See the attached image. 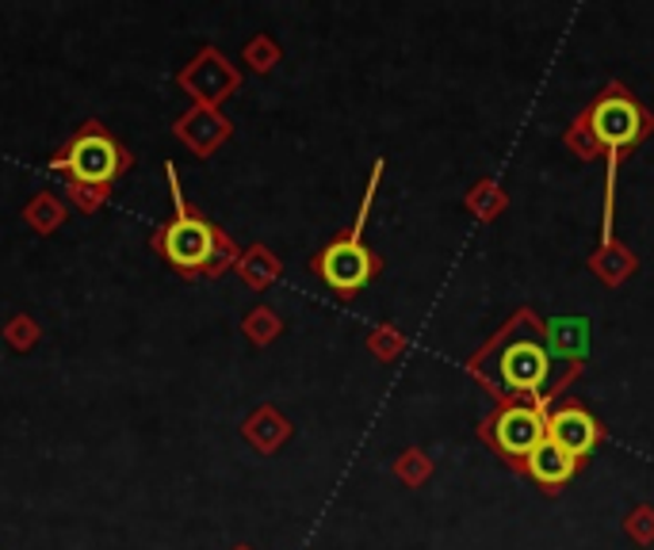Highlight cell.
<instances>
[{
  "label": "cell",
  "mask_w": 654,
  "mask_h": 550,
  "mask_svg": "<svg viewBox=\"0 0 654 550\" xmlns=\"http://www.w3.org/2000/svg\"><path fill=\"white\" fill-rule=\"evenodd\" d=\"M169 180H172V206H177V214L153 230V248H158L161 261H165L172 272L184 275V279H200V275H211L214 279V275L238 256L234 241L222 234L214 222H207L200 211L188 206L172 165H169Z\"/></svg>",
  "instance_id": "obj_1"
},
{
  "label": "cell",
  "mask_w": 654,
  "mask_h": 550,
  "mask_svg": "<svg viewBox=\"0 0 654 550\" xmlns=\"http://www.w3.org/2000/svg\"><path fill=\"white\" fill-rule=\"evenodd\" d=\"M131 153L119 138H111V131L97 119L81 126L62 150L50 157V169L66 172L69 184L81 187H111L127 169H131Z\"/></svg>",
  "instance_id": "obj_2"
},
{
  "label": "cell",
  "mask_w": 654,
  "mask_h": 550,
  "mask_svg": "<svg viewBox=\"0 0 654 550\" xmlns=\"http://www.w3.org/2000/svg\"><path fill=\"white\" fill-rule=\"evenodd\" d=\"M360 226H364V214L356 218V230H352L349 237H338L333 245H325L322 253L314 256V272L344 298L356 295V291L375 275V256L360 245Z\"/></svg>",
  "instance_id": "obj_3"
},
{
  "label": "cell",
  "mask_w": 654,
  "mask_h": 550,
  "mask_svg": "<svg viewBox=\"0 0 654 550\" xmlns=\"http://www.w3.org/2000/svg\"><path fill=\"white\" fill-rule=\"evenodd\" d=\"M590 126H593V138H597L616 161L627 145H635L640 142V134L647 131V115H643L627 96L608 92V96H601L597 108L590 111Z\"/></svg>",
  "instance_id": "obj_4"
},
{
  "label": "cell",
  "mask_w": 654,
  "mask_h": 550,
  "mask_svg": "<svg viewBox=\"0 0 654 550\" xmlns=\"http://www.w3.org/2000/svg\"><path fill=\"white\" fill-rule=\"evenodd\" d=\"M494 440L513 459H529L540 444L547 440V417L536 406H510L502 409L494 425Z\"/></svg>",
  "instance_id": "obj_5"
},
{
  "label": "cell",
  "mask_w": 654,
  "mask_h": 550,
  "mask_svg": "<svg viewBox=\"0 0 654 550\" xmlns=\"http://www.w3.org/2000/svg\"><path fill=\"white\" fill-rule=\"evenodd\" d=\"M180 84L200 100V108H214L222 96H230V89L238 84V73L227 65V58H222L219 50L207 47L200 50V58L180 73Z\"/></svg>",
  "instance_id": "obj_6"
},
{
  "label": "cell",
  "mask_w": 654,
  "mask_h": 550,
  "mask_svg": "<svg viewBox=\"0 0 654 550\" xmlns=\"http://www.w3.org/2000/svg\"><path fill=\"white\" fill-rule=\"evenodd\" d=\"M551 375V359L540 344L516 340L510 352L502 356V378L513 394H536Z\"/></svg>",
  "instance_id": "obj_7"
},
{
  "label": "cell",
  "mask_w": 654,
  "mask_h": 550,
  "mask_svg": "<svg viewBox=\"0 0 654 550\" xmlns=\"http://www.w3.org/2000/svg\"><path fill=\"white\" fill-rule=\"evenodd\" d=\"M597 436H601L597 420H593L585 409H559L547 417V440H555L563 451H571L574 459L590 455L593 444H597Z\"/></svg>",
  "instance_id": "obj_8"
},
{
  "label": "cell",
  "mask_w": 654,
  "mask_h": 550,
  "mask_svg": "<svg viewBox=\"0 0 654 550\" xmlns=\"http://www.w3.org/2000/svg\"><path fill=\"white\" fill-rule=\"evenodd\" d=\"M172 131H177V138H184V142L192 145L200 157H207V153H211L214 145H219L222 138L230 134V126H227V119H222L214 108H200V103H195V108L188 111V115L180 119Z\"/></svg>",
  "instance_id": "obj_9"
},
{
  "label": "cell",
  "mask_w": 654,
  "mask_h": 550,
  "mask_svg": "<svg viewBox=\"0 0 654 550\" xmlns=\"http://www.w3.org/2000/svg\"><path fill=\"white\" fill-rule=\"evenodd\" d=\"M574 467H578V459H574L571 451H563L555 440H544L529 455V475L544 489H555V486H563V481H571Z\"/></svg>",
  "instance_id": "obj_10"
},
{
  "label": "cell",
  "mask_w": 654,
  "mask_h": 550,
  "mask_svg": "<svg viewBox=\"0 0 654 550\" xmlns=\"http://www.w3.org/2000/svg\"><path fill=\"white\" fill-rule=\"evenodd\" d=\"M238 275H241V279H245L253 291H264V287H269V283L275 279V275H280V261H275L269 248L253 245V248H249V253L238 261Z\"/></svg>",
  "instance_id": "obj_11"
},
{
  "label": "cell",
  "mask_w": 654,
  "mask_h": 550,
  "mask_svg": "<svg viewBox=\"0 0 654 550\" xmlns=\"http://www.w3.org/2000/svg\"><path fill=\"white\" fill-rule=\"evenodd\" d=\"M23 222L39 230V234H50V230H58L66 222V206H62L58 195L39 192L28 206H23Z\"/></svg>",
  "instance_id": "obj_12"
},
{
  "label": "cell",
  "mask_w": 654,
  "mask_h": 550,
  "mask_svg": "<svg viewBox=\"0 0 654 550\" xmlns=\"http://www.w3.org/2000/svg\"><path fill=\"white\" fill-rule=\"evenodd\" d=\"M245 436H249V440H253L256 447H264V451H272V447L280 444L283 436H288V425H283V420L275 417L272 409H261V412H256V417L245 425Z\"/></svg>",
  "instance_id": "obj_13"
},
{
  "label": "cell",
  "mask_w": 654,
  "mask_h": 550,
  "mask_svg": "<svg viewBox=\"0 0 654 550\" xmlns=\"http://www.w3.org/2000/svg\"><path fill=\"white\" fill-rule=\"evenodd\" d=\"M4 337L16 352H28V348L39 344V325H34L28 314H16L12 322L4 325Z\"/></svg>",
  "instance_id": "obj_14"
},
{
  "label": "cell",
  "mask_w": 654,
  "mask_h": 550,
  "mask_svg": "<svg viewBox=\"0 0 654 550\" xmlns=\"http://www.w3.org/2000/svg\"><path fill=\"white\" fill-rule=\"evenodd\" d=\"M245 333L253 337L256 344H269L275 333H280V322L269 314V309H256L253 317H245Z\"/></svg>",
  "instance_id": "obj_15"
},
{
  "label": "cell",
  "mask_w": 654,
  "mask_h": 550,
  "mask_svg": "<svg viewBox=\"0 0 654 550\" xmlns=\"http://www.w3.org/2000/svg\"><path fill=\"white\" fill-rule=\"evenodd\" d=\"M108 192L111 187H81V184H69V195H73L77 200V206H81V211H100L103 206V200H108Z\"/></svg>",
  "instance_id": "obj_16"
},
{
  "label": "cell",
  "mask_w": 654,
  "mask_h": 550,
  "mask_svg": "<svg viewBox=\"0 0 654 550\" xmlns=\"http://www.w3.org/2000/svg\"><path fill=\"white\" fill-rule=\"evenodd\" d=\"M245 58L253 62V69H269L275 62V47H269V39H256V42H249Z\"/></svg>",
  "instance_id": "obj_17"
},
{
  "label": "cell",
  "mask_w": 654,
  "mask_h": 550,
  "mask_svg": "<svg viewBox=\"0 0 654 550\" xmlns=\"http://www.w3.org/2000/svg\"><path fill=\"white\" fill-rule=\"evenodd\" d=\"M238 550H245V547H238Z\"/></svg>",
  "instance_id": "obj_18"
}]
</instances>
